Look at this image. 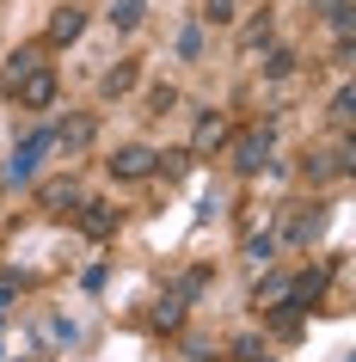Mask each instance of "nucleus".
<instances>
[{
    "label": "nucleus",
    "mask_w": 356,
    "mask_h": 362,
    "mask_svg": "<svg viewBox=\"0 0 356 362\" xmlns=\"http://www.w3.org/2000/svg\"><path fill=\"white\" fill-rule=\"evenodd\" d=\"M258 68H264L270 80H289V74H295V49H270V56H264Z\"/></svg>",
    "instance_id": "20"
},
{
    "label": "nucleus",
    "mask_w": 356,
    "mask_h": 362,
    "mask_svg": "<svg viewBox=\"0 0 356 362\" xmlns=\"http://www.w3.org/2000/svg\"><path fill=\"white\" fill-rule=\"evenodd\" d=\"M264 166H270V129H246L240 141H234V172H240V178H258Z\"/></svg>",
    "instance_id": "2"
},
{
    "label": "nucleus",
    "mask_w": 356,
    "mask_h": 362,
    "mask_svg": "<svg viewBox=\"0 0 356 362\" xmlns=\"http://www.w3.org/2000/svg\"><path fill=\"white\" fill-rule=\"evenodd\" d=\"M252 301H270V307H282V301H289V276H270V283H258V295H252Z\"/></svg>",
    "instance_id": "22"
},
{
    "label": "nucleus",
    "mask_w": 356,
    "mask_h": 362,
    "mask_svg": "<svg viewBox=\"0 0 356 362\" xmlns=\"http://www.w3.org/2000/svg\"><path fill=\"white\" fill-rule=\"evenodd\" d=\"M105 166H111V178H154V172H160V153L142 148V141H130V148H117Z\"/></svg>",
    "instance_id": "4"
},
{
    "label": "nucleus",
    "mask_w": 356,
    "mask_h": 362,
    "mask_svg": "<svg viewBox=\"0 0 356 362\" xmlns=\"http://www.w3.org/2000/svg\"><path fill=\"white\" fill-rule=\"evenodd\" d=\"M307 13H314V19H326L338 37H350V0H307Z\"/></svg>",
    "instance_id": "12"
},
{
    "label": "nucleus",
    "mask_w": 356,
    "mask_h": 362,
    "mask_svg": "<svg viewBox=\"0 0 356 362\" xmlns=\"http://www.w3.org/2000/svg\"><path fill=\"white\" fill-rule=\"evenodd\" d=\"M74 203H80V185H74V178H50V185H43V209H74Z\"/></svg>",
    "instance_id": "15"
},
{
    "label": "nucleus",
    "mask_w": 356,
    "mask_h": 362,
    "mask_svg": "<svg viewBox=\"0 0 356 362\" xmlns=\"http://www.w3.org/2000/svg\"><path fill=\"white\" fill-rule=\"evenodd\" d=\"M38 68H43V49H38V43H25V49H13V56H6V68H0V93L13 98V93L25 86V80L38 74Z\"/></svg>",
    "instance_id": "6"
},
{
    "label": "nucleus",
    "mask_w": 356,
    "mask_h": 362,
    "mask_svg": "<svg viewBox=\"0 0 356 362\" xmlns=\"http://www.w3.org/2000/svg\"><path fill=\"white\" fill-rule=\"evenodd\" d=\"M270 37H277V19H270V13H258V19L240 31V49H246V56H258V49H270Z\"/></svg>",
    "instance_id": "13"
},
{
    "label": "nucleus",
    "mask_w": 356,
    "mask_h": 362,
    "mask_svg": "<svg viewBox=\"0 0 356 362\" xmlns=\"http://www.w3.org/2000/svg\"><path fill=\"white\" fill-rule=\"evenodd\" d=\"M148 111H154V117L178 111V86H154V93H148Z\"/></svg>",
    "instance_id": "24"
},
{
    "label": "nucleus",
    "mask_w": 356,
    "mask_h": 362,
    "mask_svg": "<svg viewBox=\"0 0 356 362\" xmlns=\"http://www.w3.org/2000/svg\"><path fill=\"white\" fill-rule=\"evenodd\" d=\"M203 25H234L240 13H234V0H203V13H197Z\"/></svg>",
    "instance_id": "21"
},
{
    "label": "nucleus",
    "mask_w": 356,
    "mask_h": 362,
    "mask_svg": "<svg viewBox=\"0 0 356 362\" xmlns=\"http://www.w3.org/2000/svg\"><path fill=\"white\" fill-rule=\"evenodd\" d=\"M13 98H19L25 111H50V105H56V68L43 62V68H38V74H31V80H25V86H19V93H13Z\"/></svg>",
    "instance_id": "7"
},
{
    "label": "nucleus",
    "mask_w": 356,
    "mask_h": 362,
    "mask_svg": "<svg viewBox=\"0 0 356 362\" xmlns=\"http://www.w3.org/2000/svg\"><path fill=\"white\" fill-rule=\"evenodd\" d=\"M105 19H111L117 31H135V25L148 19V0H111V13H105Z\"/></svg>",
    "instance_id": "18"
},
{
    "label": "nucleus",
    "mask_w": 356,
    "mask_h": 362,
    "mask_svg": "<svg viewBox=\"0 0 356 362\" xmlns=\"http://www.w3.org/2000/svg\"><path fill=\"white\" fill-rule=\"evenodd\" d=\"M319 295H326V270H307V276H295V283H289V307H301V313H314L319 307Z\"/></svg>",
    "instance_id": "9"
},
{
    "label": "nucleus",
    "mask_w": 356,
    "mask_h": 362,
    "mask_svg": "<svg viewBox=\"0 0 356 362\" xmlns=\"http://www.w3.org/2000/svg\"><path fill=\"white\" fill-rule=\"evenodd\" d=\"M50 148H56V135H50V129H31L19 148H13V160H6V178H13V185H19V178H31V172H38V160H43Z\"/></svg>",
    "instance_id": "3"
},
{
    "label": "nucleus",
    "mask_w": 356,
    "mask_h": 362,
    "mask_svg": "<svg viewBox=\"0 0 356 362\" xmlns=\"http://www.w3.org/2000/svg\"><path fill=\"white\" fill-rule=\"evenodd\" d=\"M319 228H326V209L319 203H289V215H282V240L289 246H314Z\"/></svg>",
    "instance_id": "1"
},
{
    "label": "nucleus",
    "mask_w": 356,
    "mask_h": 362,
    "mask_svg": "<svg viewBox=\"0 0 356 362\" xmlns=\"http://www.w3.org/2000/svg\"><path fill=\"white\" fill-rule=\"evenodd\" d=\"M270 252H277L270 233H252V240H246V258H252V264H270Z\"/></svg>",
    "instance_id": "25"
},
{
    "label": "nucleus",
    "mask_w": 356,
    "mask_h": 362,
    "mask_svg": "<svg viewBox=\"0 0 356 362\" xmlns=\"http://www.w3.org/2000/svg\"><path fill=\"white\" fill-rule=\"evenodd\" d=\"M264 313H270V332H277V338H301V325H307V313H301V307H264Z\"/></svg>",
    "instance_id": "16"
},
{
    "label": "nucleus",
    "mask_w": 356,
    "mask_h": 362,
    "mask_svg": "<svg viewBox=\"0 0 356 362\" xmlns=\"http://www.w3.org/2000/svg\"><path fill=\"white\" fill-rule=\"evenodd\" d=\"M135 86V62H117V68H105V80H98V98H123Z\"/></svg>",
    "instance_id": "17"
},
{
    "label": "nucleus",
    "mask_w": 356,
    "mask_h": 362,
    "mask_svg": "<svg viewBox=\"0 0 356 362\" xmlns=\"http://www.w3.org/2000/svg\"><path fill=\"white\" fill-rule=\"evenodd\" d=\"M326 117H332V129H338V135H350V123H356V93H350V86H338V93H332Z\"/></svg>",
    "instance_id": "14"
},
{
    "label": "nucleus",
    "mask_w": 356,
    "mask_h": 362,
    "mask_svg": "<svg viewBox=\"0 0 356 362\" xmlns=\"http://www.w3.org/2000/svg\"><path fill=\"white\" fill-rule=\"evenodd\" d=\"M222 141H227V117H222V111H203V117H197V135H190V148H197V153H215Z\"/></svg>",
    "instance_id": "11"
},
{
    "label": "nucleus",
    "mask_w": 356,
    "mask_h": 362,
    "mask_svg": "<svg viewBox=\"0 0 356 362\" xmlns=\"http://www.w3.org/2000/svg\"><path fill=\"white\" fill-rule=\"evenodd\" d=\"M178 56H185V62L203 56V25H185V31H178Z\"/></svg>",
    "instance_id": "23"
},
{
    "label": "nucleus",
    "mask_w": 356,
    "mask_h": 362,
    "mask_svg": "<svg viewBox=\"0 0 356 362\" xmlns=\"http://www.w3.org/2000/svg\"><path fill=\"white\" fill-rule=\"evenodd\" d=\"M80 228L93 233V240H111V233H117V209H111V203H93V197H80Z\"/></svg>",
    "instance_id": "8"
},
{
    "label": "nucleus",
    "mask_w": 356,
    "mask_h": 362,
    "mask_svg": "<svg viewBox=\"0 0 356 362\" xmlns=\"http://www.w3.org/2000/svg\"><path fill=\"white\" fill-rule=\"evenodd\" d=\"M185 301H190V295H185V288H172V295H166V301H160V307H154V325H166V332H172V325H178V320H185Z\"/></svg>",
    "instance_id": "19"
},
{
    "label": "nucleus",
    "mask_w": 356,
    "mask_h": 362,
    "mask_svg": "<svg viewBox=\"0 0 356 362\" xmlns=\"http://www.w3.org/2000/svg\"><path fill=\"white\" fill-rule=\"evenodd\" d=\"M86 31V6H56L50 13V43H74Z\"/></svg>",
    "instance_id": "10"
},
{
    "label": "nucleus",
    "mask_w": 356,
    "mask_h": 362,
    "mask_svg": "<svg viewBox=\"0 0 356 362\" xmlns=\"http://www.w3.org/2000/svg\"><path fill=\"white\" fill-rule=\"evenodd\" d=\"M50 135H56V148H62V153H80V148H93L98 117H93V111H74V117H62V123H56Z\"/></svg>",
    "instance_id": "5"
}]
</instances>
